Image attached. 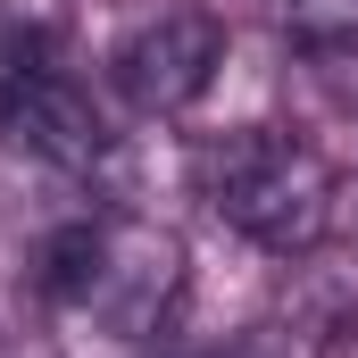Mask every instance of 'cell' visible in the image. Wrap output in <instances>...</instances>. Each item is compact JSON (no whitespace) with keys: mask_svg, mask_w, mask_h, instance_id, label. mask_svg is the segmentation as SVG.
<instances>
[{"mask_svg":"<svg viewBox=\"0 0 358 358\" xmlns=\"http://www.w3.org/2000/svg\"><path fill=\"white\" fill-rule=\"evenodd\" d=\"M176 283H183L176 234H159V225H142V217H108V225H100V275H92L84 317L108 325V334H150V325L167 317Z\"/></svg>","mask_w":358,"mask_h":358,"instance_id":"3","label":"cell"},{"mask_svg":"<svg viewBox=\"0 0 358 358\" xmlns=\"http://www.w3.org/2000/svg\"><path fill=\"white\" fill-rule=\"evenodd\" d=\"M0 142H8V150H25V159H42V167L92 176V167L108 159V117H100V100H92V92L50 59V67L25 84V100L8 108Z\"/></svg>","mask_w":358,"mask_h":358,"instance_id":"4","label":"cell"},{"mask_svg":"<svg viewBox=\"0 0 358 358\" xmlns=\"http://www.w3.org/2000/svg\"><path fill=\"white\" fill-rule=\"evenodd\" d=\"M192 183H200V200H208L242 242H259L267 259H308V250L334 234V167H325L300 134L234 125V134H217V142L192 150Z\"/></svg>","mask_w":358,"mask_h":358,"instance_id":"1","label":"cell"},{"mask_svg":"<svg viewBox=\"0 0 358 358\" xmlns=\"http://www.w3.org/2000/svg\"><path fill=\"white\" fill-rule=\"evenodd\" d=\"M50 59H59V42H50L42 25H0V125H8V108L25 100V84H34Z\"/></svg>","mask_w":358,"mask_h":358,"instance_id":"6","label":"cell"},{"mask_svg":"<svg viewBox=\"0 0 358 358\" xmlns=\"http://www.w3.org/2000/svg\"><path fill=\"white\" fill-rule=\"evenodd\" d=\"M92 275H100V217H76V225H59V234L42 242L34 292L59 300V308H84V300H92Z\"/></svg>","mask_w":358,"mask_h":358,"instance_id":"5","label":"cell"},{"mask_svg":"<svg viewBox=\"0 0 358 358\" xmlns=\"http://www.w3.org/2000/svg\"><path fill=\"white\" fill-rule=\"evenodd\" d=\"M225 67V25L208 8H159L117 42V92L142 117H183Z\"/></svg>","mask_w":358,"mask_h":358,"instance_id":"2","label":"cell"}]
</instances>
